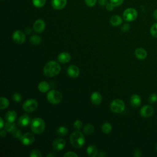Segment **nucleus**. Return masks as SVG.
Returning <instances> with one entry per match:
<instances>
[{
  "mask_svg": "<svg viewBox=\"0 0 157 157\" xmlns=\"http://www.w3.org/2000/svg\"><path fill=\"white\" fill-rule=\"evenodd\" d=\"M60 71V65L55 61L47 62L44 67V74L47 77L56 76L59 73Z\"/></svg>",
  "mask_w": 157,
  "mask_h": 157,
  "instance_id": "obj_1",
  "label": "nucleus"
},
{
  "mask_svg": "<svg viewBox=\"0 0 157 157\" xmlns=\"http://www.w3.org/2000/svg\"><path fill=\"white\" fill-rule=\"evenodd\" d=\"M69 140L71 145L77 148H82L85 144L84 136L78 130L74 131L71 134Z\"/></svg>",
  "mask_w": 157,
  "mask_h": 157,
  "instance_id": "obj_2",
  "label": "nucleus"
},
{
  "mask_svg": "<svg viewBox=\"0 0 157 157\" xmlns=\"http://www.w3.org/2000/svg\"><path fill=\"white\" fill-rule=\"evenodd\" d=\"M45 128V124L42 118L37 117L31 121V129L34 133L37 134H41L44 131Z\"/></svg>",
  "mask_w": 157,
  "mask_h": 157,
  "instance_id": "obj_3",
  "label": "nucleus"
},
{
  "mask_svg": "<svg viewBox=\"0 0 157 157\" xmlns=\"http://www.w3.org/2000/svg\"><path fill=\"white\" fill-rule=\"evenodd\" d=\"M47 98L50 103L52 104H57L62 101L63 95L59 91L52 90L47 93Z\"/></svg>",
  "mask_w": 157,
  "mask_h": 157,
  "instance_id": "obj_4",
  "label": "nucleus"
},
{
  "mask_svg": "<svg viewBox=\"0 0 157 157\" xmlns=\"http://www.w3.org/2000/svg\"><path fill=\"white\" fill-rule=\"evenodd\" d=\"M110 108L113 112L119 113L124 111L125 108V104L122 100L116 99L111 102Z\"/></svg>",
  "mask_w": 157,
  "mask_h": 157,
  "instance_id": "obj_5",
  "label": "nucleus"
},
{
  "mask_svg": "<svg viewBox=\"0 0 157 157\" xmlns=\"http://www.w3.org/2000/svg\"><path fill=\"white\" fill-rule=\"evenodd\" d=\"M137 10L132 7H130L126 9L123 12V17L126 21H132L137 18Z\"/></svg>",
  "mask_w": 157,
  "mask_h": 157,
  "instance_id": "obj_6",
  "label": "nucleus"
},
{
  "mask_svg": "<svg viewBox=\"0 0 157 157\" xmlns=\"http://www.w3.org/2000/svg\"><path fill=\"white\" fill-rule=\"evenodd\" d=\"M38 106L37 101L34 99L26 100L23 104V109L27 112H31L36 110Z\"/></svg>",
  "mask_w": 157,
  "mask_h": 157,
  "instance_id": "obj_7",
  "label": "nucleus"
},
{
  "mask_svg": "<svg viewBox=\"0 0 157 157\" xmlns=\"http://www.w3.org/2000/svg\"><path fill=\"white\" fill-rule=\"evenodd\" d=\"M12 39L15 43L21 45L25 42L26 37L25 34L21 31L17 30L13 32L12 34Z\"/></svg>",
  "mask_w": 157,
  "mask_h": 157,
  "instance_id": "obj_8",
  "label": "nucleus"
},
{
  "mask_svg": "<svg viewBox=\"0 0 157 157\" xmlns=\"http://www.w3.org/2000/svg\"><path fill=\"white\" fill-rule=\"evenodd\" d=\"M154 112L153 108L149 105H146L143 106L140 110V114L142 117L144 118H148L151 117Z\"/></svg>",
  "mask_w": 157,
  "mask_h": 157,
  "instance_id": "obj_9",
  "label": "nucleus"
},
{
  "mask_svg": "<svg viewBox=\"0 0 157 157\" xmlns=\"http://www.w3.org/2000/svg\"><path fill=\"white\" fill-rule=\"evenodd\" d=\"M35 140L34 136L29 132H26L22 135L20 140L21 143L25 145H29L32 144Z\"/></svg>",
  "mask_w": 157,
  "mask_h": 157,
  "instance_id": "obj_10",
  "label": "nucleus"
},
{
  "mask_svg": "<svg viewBox=\"0 0 157 157\" xmlns=\"http://www.w3.org/2000/svg\"><path fill=\"white\" fill-rule=\"evenodd\" d=\"M66 146V141L62 138H57L53 140L52 144L53 148L55 150L59 151L63 150Z\"/></svg>",
  "mask_w": 157,
  "mask_h": 157,
  "instance_id": "obj_11",
  "label": "nucleus"
},
{
  "mask_svg": "<svg viewBox=\"0 0 157 157\" xmlns=\"http://www.w3.org/2000/svg\"><path fill=\"white\" fill-rule=\"evenodd\" d=\"M45 28V23L42 19L37 20L33 25V29L36 33L42 32Z\"/></svg>",
  "mask_w": 157,
  "mask_h": 157,
  "instance_id": "obj_12",
  "label": "nucleus"
},
{
  "mask_svg": "<svg viewBox=\"0 0 157 157\" xmlns=\"http://www.w3.org/2000/svg\"><path fill=\"white\" fill-rule=\"evenodd\" d=\"M67 74L72 78H76L79 75L80 70L78 67L75 65H71L67 69Z\"/></svg>",
  "mask_w": 157,
  "mask_h": 157,
  "instance_id": "obj_13",
  "label": "nucleus"
},
{
  "mask_svg": "<svg viewBox=\"0 0 157 157\" xmlns=\"http://www.w3.org/2000/svg\"><path fill=\"white\" fill-rule=\"evenodd\" d=\"M67 0H52V7L56 10H61L65 7Z\"/></svg>",
  "mask_w": 157,
  "mask_h": 157,
  "instance_id": "obj_14",
  "label": "nucleus"
},
{
  "mask_svg": "<svg viewBox=\"0 0 157 157\" xmlns=\"http://www.w3.org/2000/svg\"><path fill=\"white\" fill-rule=\"evenodd\" d=\"M71 55L67 52L60 53L57 56V59L58 61L61 63H66L69 62L71 60Z\"/></svg>",
  "mask_w": 157,
  "mask_h": 157,
  "instance_id": "obj_15",
  "label": "nucleus"
},
{
  "mask_svg": "<svg viewBox=\"0 0 157 157\" xmlns=\"http://www.w3.org/2000/svg\"><path fill=\"white\" fill-rule=\"evenodd\" d=\"M91 102L94 105H99L102 101V96L99 92L94 91L91 95Z\"/></svg>",
  "mask_w": 157,
  "mask_h": 157,
  "instance_id": "obj_16",
  "label": "nucleus"
},
{
  "mask_svg": "<svg viewBox=\"0 0 157 157\" xmlns=\"http://www.w3.org/2000/svg\"><path fill=\"white\" fill-rule=\"evenodd\" d=\"M30 122V118L26 114L21 115L18 120V124L21 127H25L29 124Z\"/></svg>",
  "mask_w": 157,
  "mask_h": 157,
  "instance_id": "obj_17",
  "label": "nucleus"
},
{
  "mask_svg": "<svg viewBox=\"0 0 157 157\" xmlns=\"http://www.w3.org/2000/svg\"><path fill=\"white\" fill-rule=\"evenodd\" d=\"M135 56L139 59H144L147 56V53L143 48H138L135 50Z\"/></svg>",
  "mask_w": 157,
  "mask_h": 157,
  "instance_id": "obj_18",
  "label": "nucleus"
},
{
  "mask_svg": "<svg viewBox=\"0 0 157 157\" xmlns=\"http://www.w3.org/2000/svg\"><path fill=\"white\" fill-rule=\"evenodd\" d=\"M131 105L134 107H139L141 104V99L137 94H132L130 98Z\"/></svg>",
  "mask_w": 157,
  "mask_h": 157,
  "instance_id": "obj_19",
  "label": "nucleus"
},
{
  "mask_svg": "<svg viewBox=\"0 0 157 157\" xmlns=\"http://www.w3.org/2000/svg\"><path fill=\"white\" fill-rule=\"evenodd\" d=\"M87 155L90 157H95L98 155V151L95 145H89L86 148Z\"/></svg>",
  "mask_w": 157,
  "mask_h": 157,
  "instance_id": "obj_20",
  "label": "nucleus"
},
{
  "mask_svg": "<svg viewBox=\"0 0 157 157\" xmlns=\"http://www.w3.org/2000/svg\"><path fill=\"white\" fill-rule=\"evenodd\" d=\"M122 21H123L122 18L120 16L115 15H113L111 17V18L110 20V23L112 26H119L121 24Z\"/></svg>",
  "mask_w": 157,
  "mask_h": 157,
  "instance_id": "obj_21",
  "label": "nucleus"
},
{
  "mask_svg": "<svg viewBox=\"0 0 157 157\" xmlns=\"http://www.w3.org/2000/svg\"><path fill=\"white\" fill-rule=\"evenodd\" d=\"M17 118V113L14 110H9L5 115V119L7 121L13 122Z\"/></svg>",
  "mask_w": 157,
  "mask_h": 157,
  "instance_id": "obj_22",
  "label": "nucleus"
},
{
  "mask_svg": "<svg viewBox=\"0 0 157 157\" xmlns=\"http://www.w3.org/2000/svg\"><path fill=\"white\" fill-rule=\"evenodd\" d=\"M50 89L49 84L45 81L40 82L38 85V90L42 93L47 92Z\"/></svg>",
  "mask_w": 157,
  "mask_h": 157,
  "instance_id": "obj_23",
  "label": "nucleus"
},
{
  "mask_svg": "<svg viewBox=\"0 0 157 157\" xmlns=\"http://www.w3.org/2000/svg\"><path fill=\"white\" fill-rule=\"evenodd\" d=\"M83 132L86 135H91L94 132V126L91 124H87L83 128Z\"/></svg>",
  "mask_w": 157,
  "mask_h": 157,
  "instance_id": "obj_24",
  "label": "nucleus"
},
{
  "mask_svg": "<svg viewBox=\"0 0 157 157\" xmlns=\"http://www.w3.org/2000/svg\"><path fill=\"white\" fill-rule=\"evenodd\" d=\"M102 131L105 134H109L112 131V125L108 123V122H105L102 125Z\"/></svg>",
  "mask_w": 157,
  "mask_h": 157,
  "instance_id": "obj_25",
  "label": "nucleus"
},
{
  "mask_svg": "<svg viewBox=\"0 0 157 157\" xmlns=\"http://www.w3.org/2000/svg\"><path fill=\"white\" fill-rule=\"evenodd\" d=\"M0 101H1L0 109L1 110L6 109L9 106V100L6 98H5V97H1Z\"/></svg>",
  "mask_w": 157,
  "mask_h": 157,
  "instance_id": "obj_26",
  "label": "nucleus"
},
{
  "mask_svg": "<svg viewBox=\"0 0 157 157\" xmlns=\"http://www.w3.org/2000/svg\"><path fill=\"white\" fill-rule=\"evenodd\" d=\"M29 40L31 42V44H33V45H39L40 44L41 38H40V37H39L37 35H33L30 37Z\"/></svg>",
  "mask_w": 157,
  "mask_h": 157,
  "instance_id": "obj_27",
  "label": "nucleus"
},
{
  "mask_svg": "<svg viewBox=\"0 0 157 157\" xmlns=\"http://www.w3.org/2000/svg\"><path fill=\"white\" fill-rule=\"evenodd\" d=\"M15 128V124L13 122L7 121L4 125V129L7 132H12Z\"/></svg>",
  "mask_w": 157,
  "mask_h": 157,
  "instance_id": "obj_28",
  "label": "nucleus"
},
{
  "mask_svg": "<svg viewBox=\"0 0 157 157\" xmlns=\"http://www.w3.org/2000/svg\"><path fill=\"white\" fill-rule=\"evenodd\" d=\"M56 132L58 134H59L61 136H64V135L67 134L68 129L65 126H59V127L58 128V129L56 130Z\"/></svg>",
  "mask_w": 157,
  "mask_h": 157,
  "instance_id": "obj_29",
  "label": "nucleus"
},
{
  "mask_svg": "<svg viewBox=\"0 0 157 157\" xmlns=\"http://www.w3.org/2000/svg\"><path fill=\"white\" fill-rule=\"evenodd\" d=\"M46 2V0H33V5L36 7H43Z\"/></svg>",
  "mask_w": 157,
  "mask_h": 157,
  "instance_id": "obj_30",
  "label": "nucleus"
},
{
  "mask_svg": "<svg viewBox=\"0 0 157 157\" xmlns=\"http://www.w3.org/2000/svg\"><path fill=\"white\" fill-rule=\"evenodd\" d=\"M11 132H12V136H13L15 138L20 139L21 137V136H22L21 131H20L19 129L17 128H15V129H14Z\"/></svg>",
  "mask_w": 157,
  "mask_h": 157,
  "instance_id": "obj_31",
  "label": "nucleus"
},
{
  "mask_svg": "<svg viewBox=\"0 0 157 157\" xmlns=\"http://www.w3.org/2000/svg\"><path fill=\"white\" fill-rule=\"evenodd\" d=\"M150 33L152 36L157 37V23H154L150 28Z\"/></svg>",
  "mask_w": 157,
  "mask_h": 157,
  "instance_id": "obj_32",
  "label": "nucleus"
},
{
  "mask_svg": "<svg viewBox=\"0 0 157 157\" xmlns=\"http://www.w3.org/2000/svg\"><path fill=\"white\" fill-rule=\"evenodd\" d=\"M12 99L13 100V101L16 102H20L21 101V96L19 93H14L12 95Z\"/></svg>",
  "mask_w": 157,
  "mask_h": 157,
  "instance_id": "obj_33",
  "label": "nucleus"
},
{
  "mask_svg": "<svg viewBox=\"0 0 157 157\" xmlns=\"http://www.w3.org/2000/svg\"><path fill=\"white\" fill-rule=\"evenodd\" d=\"M31 157H42L41 152L38 150H33L29 155Z\"/></svg>",
  "mask_w": 157,
  "mask_h": 157,
  "instance_id": "obj_34",
  "label": "nucleus"
},
{
  "mask_svg": "<svg viewBox=\"0 0 157 157\" xmlns=\"http://www.w3.org/2000/svg\"><path fill=\"white\" fill-rule=\"evenodd\" d=\"M148 101L150 102L151 104L155 103V102L157 101V94L156 93H151L148 98Z\"/></svg>",
  "mask_w": 157,
  "mask_h": 157,
  "instance_id": "obj_35",
  "label": "nucleus"
},
{
  "mask_svg": "<svg viewBox=\"0 0 157 157\" xmlns=\"http://www.w3.org/2000/svg\"><path fill=\"white\" fill-rule=\"evenodd\" d=\"M82 125H83V124H82V121H80V120H75V121H74V124H73V126H74V128L76 129H77V130L80 129L82 127Z\"/></svg>",
  "mask_w": 157,
  "mask_h": 157,
  "instance_id": "obj_36",
  "label": "nucleus"
},
{
  "mask_svg": "<svg viewBox=\"0 0 157 157\" xmlns=\"http://www.w3.org/2000/svg\"><path fill=\"white\" fill-rule=\"evenodd\" d=\"M124 0H110V2L115 6L117 7L122 4Z\"/></svg>",
  "mask_w": 157,
  "mask_h": 157,
  "instance_id": "obj_37",
  "label": "nucleus"
},
{
  "mask_svg": "<svg viewBox=\"0 0 157 157\" xmlns=\"http://www.w3.org/2000/svg\"><path fill=\"white\" fill-rule=\"evenodd\" d=\"M97 0H85L86 4L89 7L94 6L96 3Z\"/></svg>",
  "mask_w": 157,
  "mask_h": 157,
  "instance_id": "obj_38",
  "label": "nucleus"
},
{
  "mask_svg": "<svg viewBox=\"0 0 157 157\" xmlns=\"http://www.w3.org/2000/svg\"><path fill=\"white\" fill-rule=\"evenodd\" d=\"M64 157H77L78 155L73 151H67L64 155Z\"/></svg>",
  "mask_w": 157,
  "mask_h": 157,
  "instance_id": "obj_39",
  "label": "nucleus"
},
{
  "mask_svg": "<svg viewBox=\"0 0 157 157\" xmlns=\"http://www.w3.org/2000/svg\"><path fill=\"white\" fill-rule=\"evenodd\" d=\"M129 28H130L129 25L128 24V23H125V24H124V25L121 26V31H123V32H126V31H128L129 29Z\"/></svg>",
  "mask_w": 157,
  "mask_h": 157,
  "instance_id": "obj_40",
  "label": "nucleus"
},
{
  "mask_svg": "<svg viewBox=\"0 0 157 157\" xmlns=\"http://www.w3.org/2000/svg\"><path fill=\"white\" fill-rule=\"evenodd\" d=\"M105 7H106V9L109 11H111L113 9H114V6L111 3V2H109V3H107L106 5H105Z\"/></svg>",
  "mask_w": 157,
  "mask_h": 157,
  "instance_id": "obj_41",
  "label": "nucleus"
},
{
  "mask_svg": "<svg viewBox=\"0 0 157 157\" xmlns=\"http://www.w3.org/2000/svg\"><path fill=\"white\" fill-rule=\"evenodd\" d=\"M142 155L141 151L139 149H135L134 151V156L136 157H139Z\"/></svg>",
  "mask_w": 157,
  "mask_h": 157,
  "instance_id": "obj_42",
  "label": "nucleus"
},
{
  "mask_svg": "<svg viewBox=\"0 0 157 157\" xmlns=\"http://www.w3.org/2000/svg\"><path fill=\"white\" fill-rule=\"evenodd\" d=\"M98 2L101 6H105L108 3L107 0H98Z\"/></svg>",
  "mask_w": 157,
  "mask_h": 157,
  "instance_id": "obj_43",
  "label": "nucleus"
},
{
  "mask_svg": "<svg viewBox=\"0 0 157 157\" xmlns=\"http://www.w3.org/2000/svg\"><path fill=\"white\" fill-rule=\"evenodd\" d=\"M0 135L2 137H4L6 136V131L5 129L4 130L1 129L0 131Z\"/></svg>",
  "mask_w": 157,
  "mask_h": 157,
  "instance_id": "obj_44",
  "label": "nucleus"
},
{
  "mask_svg": "<svg viewBox=\"0 0 157 157\" xmlns=\"http://www.w3.org/2000/svg\"><path fill=\"white\" fill-rule=\"evenodd\" d=\"M0 120H1V121H0V128L1 129H2V128H3V126L5 125V124H4V120H3V119H2V117H1L0 118Z\"/></svg>",
  "mask_w": 157,
  "mask_h": 157,
  "instance_id": "obj_45",
  "label": "nucleus"
},
{
  "mask_svg": "<svg viewBox=\"0 0 157 157\" xmlns=\"http://www.w3.org/2000/svg\"><path fill=\"white\" fill-rule=\"evenodd\" d=\"M107 155L105 153V152L104 151H101L99 154H98V156H100V157H104V156H105Z\"/></svg>",
  "mask_w": 157,
  "mask_h": 157,
  "instance_id": "obj_46",
  "label": "nucleus"
},
{
  "mask_svg": "<svg viewBox=\"0 0 157 157\" xmlns=\"http://www.w3.org/2000/svg\"><path fill=\"white\" fill-rule=\"evenodd\" d=\"M153 18H154L156 20H157V9H156V10L153 12Z\"/></svg>",
  "mask_w": 157,
  "mask_h": 157,
  "instance_id": "obj_47",
  "label": "nucleus"
},
{
  "mask_svg": "<svg viewBox=\"0 0 157 157\" xmlns=\"http://www.w3.org/2000/svg\"><path fill=\"white\" fill-rule=\"evenodd\" d=\"M55 156V155L53 154V153H49L48 155H47V157H48V156H49V157H53V156Z\"/></svg>",
  "mask_w": 157,
  "mask_h": 157,
  "instance_id": "obj_48",
  "label": "nucleus"
},
{
  "mask_svg": "<svg viewBox=\"0 0 157 157\" xmlns=\"http://www.w3.org/2000/svg\"><path fill=\"white\" fill-rule=\"evenodd\" d=\"M156 150H157V144H156Z\"/></svg>",
  "mask_w": 157,
  "mask_h": 157,
  "instance_id": "obj_49",
  "label": "nucleus"
}]
</instances>
